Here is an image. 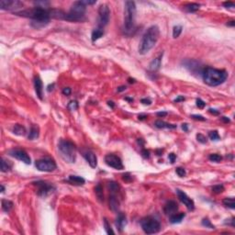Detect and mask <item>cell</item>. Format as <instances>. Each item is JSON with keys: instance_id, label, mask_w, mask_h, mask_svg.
Segmentation results:
<instances>
[{"instance_id": "obj_37", "label": "cell", "mask_w": 235, "mask_h": 235, "mask_svg": "<svg viewBox=\"0 0 235 235\" xmlns=\"http://www.w3.org/2000/svg\"><path fill=\"white\" fill-rule=\"evenodd\" d=\"M224 185H214L212 188V192L215 193V194H220V193H222L224 191Z\"/></svg>"}, {"instance_id": "obj_19", "label": "cell", "mask_w": 235, "mask_h": 235, "mask_svg": "<svg viewBox=\"0 0 235 235\" xmlns=\"http://www.w3.org/2000/svg\"><path fill=\"white\" fill-rule=\"evenodd\" d=\"M163 52L159 55L158 57L154 58L153 61L151 62L150 64H149V70L153 73H155L157 72L159 69L161 67V64H162V58H163Z\"/></svg>"}, {"instance_id": "obj_14", "label": "cell", "mask_w": 235, "mask_h": 235, "mask_svg": "<svg viewBox=\"0 0 235 235\" xmlns=\"http://www.w3.org/2000/svg\"><path fill=\"white\" fill-rule=\"evenodd\" d=\"M176 194L179 198V200L186 207L189 211H193L195 210V203L193 201V199H191L185 193L180 189H176Z\"/></svg>"}, {"instance_id": "obj_32", "label": "cell", "mask_w": 235, "mask_h": 235, "mask_svg": "<svg viewBox=\"0 0 235 235\" xmlns=\"http://www.w3.org/2000/svg\"><path fill=\"white\" fill-rule=\"evenodd\" d=\"M223 205L230 208L231 210L235 209V203H234V198L233 197H226L223 199Z\"/></svg>"}, {"instance_id": "obj_43", "label": "cell", "mask_w": 235, "mask_h": 235, "mask_svg": "<svg viewBox=\"0 0 235 235\" xmlns=\"http://www.w3.org/2000/svg\"><path fill=\"white\" fill-rule=\"evenodd\" d=\"M196 103H197V107L198 108H200V109L204 108L205 106H206V103H205L201 98H197V101H196Z\"/></svg>"}, {"instance_id": "obj_23", "label": "cell", "mask_w": 235, "mask_h": 235, "mask_svg": "<svg viewBox=\"0 0 235 235\" xmlns=\"http://www.w3.org/2000/svg\"><path fill=\"white\" fill-rule=\"evenodd\" d=\"M119 201H118V198L116 197L115 193H111V195L109 197V206L110 209H111L113 211H118L119 210Z\"/></svg>"}, {"instance_id": "obj_8", "label": "cell", "mask_w": 235, "mask_h": 235, "mask_svg": "<svg viewBox=\"0 0 235 235\" xmlns=\"http://www.w3.org/2000/svg\"><path fill=\"white\" fill-rule=\"evenodd\" d=\"M35 166L39 171L41 172H53L57 168L56 163L54 162V160L48 157L37 160L35 163Z\"/></svg>"}, {"instance_id": "obj_13", "label": "cell", "mask_w": 235, "mask_h": 235, "mask_svg": "<svg viewBox=\"0 0 235 235\" xmlns=\"http://www.w3.org/2000/svg\"><path fill=\"white\" fill-rule=\"evenodd\" d=\"M183 64H184L185 67L188 69L190 73L202 74V72H203L204 69L202 68L199 62H197L196 60H185V62H183Z\"/></svg>"}, {"instance_id": "obj_60", "label": "cell", "mask_w": 235, "mask_h": 235, "mask_svg": "<svg viewBox=\"0 0 235 235\" xmlns=\"http://www.w3.org/2000/svg\"><path fill=\"white\" fill-rule=\"evenodd\" d=\"M234 25H235L234 20H231V21H229L227 23V26H230V27H234Z\"/></svg>"}, {"instance_id": "obj_24", "label": "cell", "mask_w": 235, "mask_h": 235, "mask_svg": "<svg viewBox=\"0 0 235 235\" xmlns=\"http://www.w3.org/2000/svg\"><path fill=\"white\" fill-rule=\"evenodd\" d=\"M154 126L158 129H176V124H170L163 120H156L154 122Z\"/></svg>"}, {"instance_id": "obj_51", "label": "cell", "mask_w": 235, "mask_h": 235, "mask_svg": "<svg viewBox=\"0 0 235 235\" xmlns=\"http://www.w3.org/2000/svg\"><path fill=\"white\" fill-rule=\"evenodd\" d=\"M82 3L84 4L85 6H87V5H94L96 3V0H94V1H89V0H84V1H82Z\"/></svg>"}, {"instance_id": "obj_57", "label": "cell", "mask_w": 235, "mask_h": 235, "mask_svg": "<svg viewBox=\"0 0 235 235\" xmlns=\"http://www.w3.org/2000/svg\"><path fill=\"white\" fill-rule=\"evenodd\" d=\"M222 120L224 121L225 123H229V122H231V120L229 119V118H227V117H222Z\"/></svg>"}, {"instance_id": "obj_5", "label": "cell", "mask_w": 235, "mask_h": 235, "mask_svg": "<svg viewBox=\"0 0 235 235\" xmlns=\"http://www.w3.org/2000/svg\"><path fill=\"white\" fill-rule=\"evenodd\" d=\"M58 151L63 160L69 164H74L76 159V147L71 141L61 140L58 143Z\"/></svg>"}, {"instance_id": "obj_17", "label": "cell", "mask_w": 235, "mask_h": 235, "mask_svg": "<svg viewBox=\"0 0 235 235\" xmlns=\"http://www.w3.org/2000/svg\"><path fill=\"white\" fill-rule=\"evenodd\" d=\"M84 157L86 160V162L89 164V165L92 167V168H96V165H98V158H96V154L93 153L92 151L90 150H87L84 153Z\"/></svg>"}, {"instance_id": "obj_18", "label": "cell", "mask_w": 235, "mask_h": 235, "mask_svg": "<svg viewBox=\"0 0 235 235\" xmlns=\"http://www.w3.org/2000/svg\"><path fill=\"white\" fill-rule=\"evenodd\" d=\"M34 88L37 94V96L40 99H43V86H42V81L40 78V76H35L34 78Z\"/></svg>"}, {"instance_id": "obj_15", "label": "cell", "mask_w": 235, "mask_h": 235, "mask_svg": "<svg viewBox=\"0 0 235 235\" xmlns=\"http://www.w3.org/2000/svg\"><path fill=\"white\" fill-rule=\"evenodd\" d=\"M23 3L17 0H1L0 1V8L3 10H16L20 8Z\"/></svg>"}, {"instance_id": "obj_64", "label": "cell", "mask_w": 235, "mask_h": 235, "mask_svg": "<svg viewBox=\"0 0 235 235\" xmlns=\"http://www.w3.org/2000/svg\"><path fill=\"white\" fill-rule=\"evenodd\" d=\"M125 99H126V100H129V101H131V102L133 101V98H126Z\"/></svg>"}, {"instance_id": "obj_3", "label": "cell", "mask_w": 235, "mask_h": 235, "mask_svg": "<svg viewBox=\"0 0 235 235\" xmlns=\"http://www.w3.org/2000/svg\"><path fill=\"white\" fill-rule=\"evenodd\" d=\"M202 77L205 84L210 86H217L226 81L228 78V73L222 69L206 67L202 72Z\"/></svg>"}, {"instance_id": "obj_58", "label": "cell", "mask_w": 235, "mask_h": 235, "mask_svg": "<svg viewBox=\"0 0 235 235\" xmlns=\"http://www.w3.org/2000/svg\"><path fill=\"white\" fill-rule=\"evenodd\" d=\"M124 90H126V86H121L120 87H118V92H122Z\"/></svg>"}, {"instance_id": "obj_54", "label": "cell", "mask_w": 235, "mask_h": 235, "mask_svg": "<svg viewBox=\"0 0 235 235\" xmlns=\"http://www.w3.org/2000/svg\"><path fill=\"white\" fill-rule=\"evenodd\" d=\"M138 119L140 120H146L147 119V115L146 114H140L138 116Z\"/></svg>"}, {"instance_id": "obj_49", "label": "cell", "mask_w": 235, "mask_h": 235, "mask_svg": "<svg viewBox=\"0 0 235 235\" xmlns=\"http://www.w3.org/2000/svg\"><path fill=\"white\" fill-rule=\"evenodd\" d=\"M141 102L142 103L143 105H151V100L150 99V98H142V100H141Z\"/></svg>"}, {"instance_id": "obj_34", "label": "cell", "mask_w": 235, "mask_h": 235, "mask_svg": "<svg viewBox=\"0 0 235 235\" xmlns=\"http://www.w3.org/2000/svg\"><path fill=\"white\" fill-rule=\"evenodd\" d=\"M209 137L211 141H214V142H217V141H219L220 140V137L219 135V132L217 130H211L209 132Z\"/></svg>"}, {"instance_id": "obj_11", "label": "cell", "mask_w": 235, "mask_h": 235, "mask_svg": "<svg viewBox=\"0 0 235 235\" xmlns=\"http://www.w3.org/2000/svg\"><path fill=\"white\" fill-rule=\"evenodd\" d=\"M8 154L14 158H16L17 160L21 161L22 163H24L26 164H31V159H30V155L22 149H18V148L12 149V150L8 151Z\"/></svg>"}, {"instance_id": "obj_30", "label": "cell", "mask_w": 235, "mask_h": 235, "mask_svg": "<svg viewBox=\"0 0 235 235\" xmlns=\"http://www.w3.org/2000/svg\"><path fill=\"white\" fill-rule=\"evenodd\" d=\"M11 167H12V164L9 161L5 160L4 158L1 159V172H3V173L8 172V171H10Z\"/></svg>"}, {"instance_id": "obj_48", "label": "cell", "mask_w": 235, "mask_h": 235, "mask_svg": "<svg viewBox=\"0 0 235 235\" xmlns=\"http://www.w3.org/2000/svg\"><path fill=\"white\" fill-rule=\"evenodd\" d=\"M168 158H169V160H170V162H171V164H174L175 163V161H176V155L175 154H170L169 155H168Z\"/></svg>"}, {"instance_id": "obj_10", "label": "cell", "mask_w": 235, "mask_h": 235, "mask_svg": "<svg viewBox=\"0 0 235 235\" xmlns=\"http://www.w3.org/2000/svg\"><path fill=\"white\" fill-rule=\"evenodd\" d=\"M33 184L37 186V194L40 197H47L48 195H50L51 193H52L55 190V188L52 185H50L43 181H37Z\"/></svg>"}, {"instance_id": "obj_22", "label": "cell", "mask_w": 235, "mask_h": 235, "mask_svg": "<svg viewBox=\"0 0 235 235\" xmlns=\"http://www.w3.org/2000/svg\"><path fill=\"white\" fill-rule=\"evenodd\" d=\"M185 217V214L183 213V212H181V213H175V214H173V215L170 216L169 222L172 224L180 223V222H182V220L184 219Z\"/></svg>"}, {"instance_id": "obj_12", "label": "cell", "mask_w": 235, "mask_h": 235, "mask_svg": "<svg viewBox=\"0 0 235 235\" xmlns=\"http://www.w3.org/2000/svg\"><path fill=\"white\" fill-rule=\"evenodd\" d=\"M105 163L109 167H112L116 170H123L124 165L122 164L121 159L115 154H107L105 156Z\"/></svg>"}, {"instance_id": "obj_55", "label": "cell", "mask_w": 235, "mask_h": 235, "mask_svg": "<svg viewBox=\"0 0 235 235\" xmlns=\"http://www.w3.org/2000/svg\"><path fill=\"white\" fill-rule=\"evenodd\" d=\"M182 130L184 131H185V132H186V131H188V124H186V123H183L182 124Z\"/></svg>"}, {"instance_id": "obj_47", "label": "cell", "mask_w": 235, "mask_h": 235, "mask_svg": "<svg viewBox=\"0 0 235 235\" xmlns=\"http://www.w3.org/2000/svg\"><path fill=\"white\" fill-rule=\"evenodd\" d=\"M72 93V90H71V88L70 87H64L63 89V94L64 96H70Z\"/></svg>"}, {"instance_id": "obj_50", "label": "cell", "mask_w": 235, "mask_h": 235, "mask_svg": "<svg viewBox=\"0 0 235 235\" xmlns=\"http://www.w3.org/2000/svg\"><path fill=\"white\" fill-rule=\"evenodd\" d=\"M142 156H143L144 158H149V157H150V151H147L146 149H143V150L142 151Z\"/></svg>"}, {"instance_id": "obj_20", "label": "cell", "mask_w": 235, "mask_h": 235, "mask_svg": "<svg viewBox=\"0 0 235 235\" xmlns=\"http://www.w3.org/2000/svg\"><path fill=\"white\" fill-rule=\"evenodd\" d=\"M126 224H127L126 216L124 215L123 213L120 212L119 214H118V217L116 219V226L118 228V230H119L120 231H122L123 229H124V227L126 226Z\"/></svg>"}, {"instance_id": "obj_25", "label": "cell", "mask_w": 235, "mask_h": 235, "mask_svg": "<svg viewBox=\"0 0 235 235\" xmlns=\"http://www.w3.org/2000/svg\"><path fill=\"white\" fill-rule=\"evenodd\" d=\"M103 35H104V30H103V28H99L98 27L96 29H95L93 31H92V34H91V40L93 42H95L96 40H99Z\"/></svg>"}, {"instance_id": "obj_59", "label": "cell", "mask_w": 235, "mask_h": 235, "mask_svg": "<svg viewBox=\"0 0 235 235\" xmlns=\"http://www.w3.org/2000/svg\"><path fill=\"white\" fill-rule=\"evenodd\" d=\"M53 87H54V84L49 85V86H48V89H47V90L49 91V92H51V91H52V90H53Z\"/></svg>"}, {"instance_id": "obj_1", "label": "cell", "mask_w": 235, "mask_h": 235, "mask_svg": "<svg viewBox=\"0 0 235 235\" xmlns=\"http://www.w3.org/2000/svg\"><path fill=\"white\" fill-rule=\"evenodd\" d=\"M15 14L18 16L30 18L31 27H33L34 29H37V30L46 27L49 24L50 19H51L50 9L38 8V6H35V8H30V9L16 11Z\"/></svg>"}, {"instance_id": "obj_41", "label": "cell", "mask_w": 235, "mask_h": 235, "mask_svg": "<svg viewBox=\"0 0 235 235\" xmlns=\"http://www.w3.org/2000/svg\"><path fill=\"white\" fill-rule=\"evenodd\" d=\"M197 142H199L200 143H202V144H205V143H207V137L206 136H204L203 134H201V133H198V134H197Z\"/></svg>"}, {"instance_id": "obj_63", "label": "cell", "mask_w": 235, "mask_h": 235, "mask_svg": "<svg viewBox=\"0 0 235 235\" xmlns=\"http://www.w3.org/2000/svg\"><path fill=\"white\" fill-rule=\"evenodd\" d=\"M4 191H5V186L1 185V193H4Z\"/></svg>"}, {"instance_id": "obj_2", "label": "cell", "mask_w": 235, "mask_h": 235, "mask_svg": "<svg viewBox=\"0 0 235 235\" xmlns=\"http://www.w3.org/2000/svg\"><path fill=\"white\" fill-rule=\"evenodd\" d=\"M159 36H160V30L157 25H153L148 28L140 41L139 53L142 55L148 53L156 44Z\"/></svg>"}, {"instance_id": "obj_27", "label": "cell", "mask_w": 235, "mask_h": 235, "mask_svg": "<svg viewBox=\"0 0 235 235\" xmlns=\"http://www.w3.org/2000/svg\"><path fill=\"white\" fill-rule=\"evenodd\" d=\"M40 135V130L37 126H32L30 130V133H29V136H28V139L32 141V140H35L39 137Z\"/></svg>"}, {"instance_id": "obj_16", "label": "cell", "mask_w": 235, "mask_h": 235, "mask_svg": "<svg viewBox=\"0 0 235 235\" xmlns=\"http://www.w3.org/2000/svg\"><path fill=\"white\" fill-rule=\"evenodd\" d=\"M178 210V205L174 200H169L164 207V212L168 216H171L173 214L176 213Z\"/></svg>"}, {"instance_id": "obj_9", "label": "cell", "mask_w": 235, "mask_h": 235, "mask_svg": "<svg viewBox=\"0 0 235 235\" xmlns=\"http://www.w3.org/2000/svg\"><path fill=\"white\" fill-rule=\"evenodd\" d=\"M110 17V9L107 4L100 5L98 8V27L104 28L108 25Z\"/></svg>"}, {"instance_id": "obj_56", "label": "cell", "mask_w": 235, "mask_h": 235, "mask_svg": "<svg viewBox=\"0 0 235 235\" xmlns=\"http://www.w3.org/2000/svg\"><path fill=\"white\" fill-rule=\"evenodd\" d=\"M156 115L158 117H165L167 115V112H165V111H162V112H157Z\"/></svg>"}, {"instance_id": "obj_35", "label": "cell", "mask_w": 235, "mask_h": 235, "mask_svg": "<svg viewBox=\"0 0 235 235\" xmlns=\"http://www.w3.org/2000/svg\"><path fill=\"white\" fill-rule=\"evenodd\" d=\"M209 159L211 161V162H214V163H219V162H222V157L220 156L219 154H212L210 155Z\"/></svg>"}, {"instance_id": "obj_6", "label": "cell", "mask_w": 235, "mask_h": 235, "mask_svg": "<svg viewBox=\"0 0 235 235\" xmlns=\"http://www.w3.org/2000/svg\"><path fill=\"white\" fill-rule=\"evenodd\" d=\"M86 11V6H85L82 3V1H76L74 2L71 9L69 10L68 13H66L64 20L71 22H79L85 19V14Z\"/></svg>"}, {"instance_id": "obj_44", "label": "cell", "mask_w": 235, "mask_h": 235, "mask_svg": "<svg viewBox=\"0 0 235 235\" xmlns=\"http://www.w3.org/2000/svg\"><path fill=\"white\" fill-rule=\"evenodd\" d=\"M226 8H233L235 6V4L233 2H231V1H227V2H223L222 4Z\"/></svg>"}, {"instance_id": "obj_40", "label": "cell", "mask_w": 235, "mask_h": 235, "mask_svg": "<svg viewBox=\"0 0 235 235\" xmlns=\"http://www.w3.org/2000/svg\"><path fill=\"white\" fill-rule=\"evenodd\" d=\"M202 225L205 226L206 228H210V229H215V226H214L213 224H211L210 222V220L208 219V218H205L202 219Z\"/></svg>"}, {"instance_id": "obj_42", "label": "cell", "mask_w": 235, "mask_h": 235, "mask_svg": "<svg viewBox=\"0 0 235 235\" xmlns=\"http://www.w3.org/2000/svg\"><path fill=\"white\" fill-rule=\"evenodd\" d=\"M176 174L178 175V176H180V177H185V175H186V172L184 168L182 167H177L176 169Z\"/></svg>"}, {"instance_id": "obj_31", "label": "cell", "mask_w": 235, "mask_h": 235, "mask_svg": "<svg viewBox=\"0 0 235 235\" xmlns=\"http://www.w3.org/2000/svg\"><path fill=\"white\" fill-rule=\"evenodd\" d=\"M13 208V203L10 201V200L8 199H2V210L5 212H9Z\"/></svg>"}, {"instance_id": "obj_29", "label": "cell", "mask_w": 235, "mask_h": 235, "mask_svg": "<svg viewBox=\"0 0 235 235\" xmlns=\"http://www.w3.org/2000/svg\"><path fill=\"white\" fill-rule=\"evenodd\" d=\"M95 192H96V196L98 198L99 201H103V200H104V194H103V188L101 184L96 185L95 188Z\"/></svg>"}, {"instance_id": "obj_46", "label": "cell", "mask_w": 235, "mask_h": 235, "mask_svg": "<svg viewBox=\"0 0 235 235\" xmlns=\"http://www.w3.org/2000/svg\"><path fill=\"white\" fill-rule=\"evenodd\" d=\"M123 180H125L126 182H130L131 179H132V176H130V173H127V174H124L123 176Z\"/></svg>"}, {"instance_id": "obj_21", "label": "cell", "mask_w": 235, "mask_h": 235, "mask_svg": "<svg viewBox=\"0 0 235 235\" xmlns=\"http://www.w3.org/2000/svg\"><path fill=\"white\" fill-rule=\"evenodd\" d=\"M68 182L74 185H83L86 183V180H85V178H83L82 176L71 175L68 177Z\"/></svg>"}, {"instance_id": "obj_28", "label": "cell", "mask_w": 235, "mask_h": 235, "mask_svg": "<svg viewBox=\"0 0 235 235\" xmlns=\"http://www.w3.org/2000/svg\"><path fill=\"white\" fill-rule=\"evenodd\" d=\"M200 8V5L199 4H197V3H189V4H186L185 6H184V8L185 11L188 12H196Z\"/></svg>"}, {"instance_id": "obj_4", "label": "cell", "mask_w": 235, "mask_h": 235, "mask_svg": "<svg viewBox=\"0 0 235 235\" xmlns=\"http://www.w3.org/2000/svg\"><path fill=\"white\" fill-rule=\"evenodd\" d=\"M135 17H136V5L133 1L125 2L124 9V32L126 35L130 36L135 30Z\"/></svg>"}, {"instance_id": "obj_7", "label": "cell", "mask_w": 235, "mask_h": 235, "mask_svg": "<svg viewBox=\"0 0 235 235\" xmlns=\"http://www.w3.org/2000/svg\"><path fill=\"white\" fill-rule=\"evenodd\" d=\"M141 226L142 231L147 234L157 233L160 231L161 224L158 220L153 217H145L141 220Z\"/></svg>"}, {"instance_id": "obj_38", "label": "cell", "mask_w": 235, "mask_h": 235, "mask_svg": "<svg viewBox=\"0 0 235 235\" xmlns=\"http://www.w3.org/2000/svg\"><path fill=\"white\" fill-rule=\"evenodd\" d=\"M108 188L110 190V192L111 193H116L118 191V189H119V185H118L116 182H109L108 183Z\"/></svg>"}, {"instance_id": "obj_62", "label": "cell", "mask_w": 235, "mask_h": 235, "mask_svg": "<svg viewBox=\"0 0 235 235\" xmlns=\"http://www.w3.org/2000/svg\"><path fill=\"white\" fill-rule=\"evenodd\" d=\"M128 81H129L130 84H131V83H135V81H136V80H135L134 78H129V79H128Z\"/></svg>"}, {"instance_id": "obj_61", "label": "cell", "mask_w": 235, "mask_h": 235, "mask_svg": "<svg viewBox=\"0 0 235 235\" xmlns=\"http://www.w3.org/2000/svg\"><path fill=\"white\" fill-rule=\"evenodd\" d=\"M108 105L109 107H111V108H113L115 107V104H114V102L113 101H108Z\"/></svg>"}, {"instance_id": "obj_52", "label": "cell", "mask_w": 235, "mask_h": 235, "mask_svg": "<svg viewBox=\"0 0 235 235\" xmlns=\"http://www.w3.org/2000/svg\"><path fill=\"white\" fill-rule=\"evenodd\" d=\"M185 98H184V96H177V98H176V99H175L174 101H175L176 103H179V102L185 101Z\"/></svg>"}, {"instance_id": "obj_33", "label": "cell", "mask_w": 235, "mask_h": 235, "mask_svg": "<svg viewBox=\"0 0 235 235\" xmlns=\"http://www.w3.org/2000/svg\"><path fill=\"white\" fill-rule=\"evenodd\" d=\"M182 30H183V28L181 25H176L173 28V38L176 39L180 36V34L182 33Z\"/></svg>"}, {"instance_id": "obj_45", "label": "cell", "mask_w": 235, "mask_h": 235, "mask_svg": "<svg viewBox=\"0 0 235 235\" xmlns=\"http://www.w3.org/2000/svg\"><path fill=\"white\" fill-rule=\"evenodd\" d=\"M191 118H192V119H194V120H201V121H205L206 120L205 118L203 116H201V115H192Z\"/></svg>"}, {"instance_id": "obj_36", "label": "cell", "mask_w": 235, "mask_h": 235, "mask_svg": "<svg viewBox=\"0 0 235 235\" xmlns=\"http://www.w3.org/2000/svg\"><path fill=\"white\" fill-rule=\"evenodd\" d=\"M67 108L69 110H71V111H74V110H76L78 108V102L76 100H72L69 102Z\"/></svg>"}, {"instance_id": "obj_26", "label": "cell", "mask_w": 235, "mask_h": 235, "mask_svg": "<svg viewBox=\"0 0 235 235\" xmlns=\"http://www.w3.org/2000/svg\"><path fill=\"white\" fill-rule=\"evenodd\" d=\"M13 133L16 134L18 136H24L26 134V128L22 125H20V124H16V125H14L13 127Z\"/></svg>"}, {"instance_id": "obj_39", "label": "cell", "mask_w": 235, "mask_h": 235, "mask_svg": "<svg viewBox=\"0 0 235 235\" xmlns=\"http://www.w3.org/2000/svg\"><path fill=\"white\" fill-rule=\"evenodd\" d=\"M104 227H105L106 232H107L108 234H114V233H115L114 231L112 230L111 226L109 225V223H108V219H104Z\"/></svg>"}, {"instance_id": "obj_53", "label": "cell", "mask_w": 235, "mask_h": 235, "mask_svg": "<svg viewBox=\"0 0 235 235\" xmlns=\"http://www.w3.org/2000/svg\"><path fill=\"white\" fill-rule=\"evenodd\" d=\"M209 112L211 113V114H213V115H219V112L218 111V110L217 109H214V108H210L209 109Z\"/></svg>"}]
</instances>
